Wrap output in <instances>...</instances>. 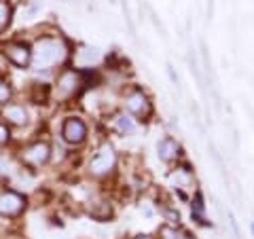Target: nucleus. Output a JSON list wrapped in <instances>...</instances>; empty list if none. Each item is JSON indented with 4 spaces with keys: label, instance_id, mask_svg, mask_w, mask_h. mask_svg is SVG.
Masks as SVG:
<instances>
[{
    "label": "nucleus",
    "instance_id": "obj_1",
    "mask_svg": "<svg viewBox=\"0 0 254 239\" xmlns=\"http://www.w3.org/2000/svg\"><path fill=\"white\" fill-rule=\"evenodd\" d=\"M66 55H68V47L62 38H43L32 49V66L36 70L55 68L66 60Z\"/></svg>",
    "mask_w": 254,
    "mask_h": 239
},
{
    "label": "nucleus",
    "instance_id": "obj_2",
    "mask_svg": "<svg viewBox=\"0 0 254 239\" xmlns=\"http://www.w3.org/2000/svg\"><path fill=\"white\" fill-rule=\"evenodd\" d=\"M117 165V153L110 144H102L89 161V174L93 178H104Z\"/></svg>",
    "mask_w": 254,
    "mask_h": 239
},
{
    "label": "nucleus",
    "instance_id": "obj_3",
    "mask_svg": "<svg viewBox=\"0 0 254 239\" xmlns=\"http://www.w3.org/2000/svg\"><path fill=\"white\" fill-rule=\"evenodd\" d=\"M26 197L17 190H2L0 193V216L4 218H17L26 210Z\"/></svg>",
    "mask_w": 254,
    "mask_h": 239
},
{
    "label": "nucleus",
    "instance_id": "obj_4",
    "mask_svg": "<svg viewBox=\"0 0 254 239\" xmlns=\"http://www.w3.org/2000/svg\"><path fill=\"white\" fill-rule=\"evenodd\" d=\"M62 138L70 146H78L87 140V125L81 117H68L62 125Z\"/></svg>",
    "mask_w": 254,
    "mask_h": 239
},
{
    "label": "nucleus",
    "instance_id": "obj_5",
    "mask_svg": "<svg viewBox=\"0 0 254 239\" xmlns=\"http://www.w3.org/2000/svg\"><path fill=\"white\" fill-rule=\"evenodd\" d=\"M78 87H81V74L74 70H64L55 83V93L60 100H70L78 93Z\"/></svg>",
    "mask_w": 254,
    "mask_h": 239
},
{
    "label": "nucleus",
    "instance_id": "obj_6",
    "mask_svg": "<svg viewBox=\"0 0 254 239\" xmlns=\"http://www.w3.org/2000/svg\"><path fill=\"white\" fill-rule=\"evenodd\" d=\"M2 55L6 61H11L17 68H28L32 63V49L26 43H6Z\"/></svg>",
    "mask_w": 254,
    "mask_h": 239
},
{
    "label": "nucleus",
    "instance_id": "obj_7",
    "mask_svg": "<svg viewBox=\"0 0 254 239\" xmlns=\"http://www.w3.org/2000/svg\"><path fill=\"white\" fill-rule=\"evenodd\" d=\"M21 159L28 165H45L51 159V146L47 142H34L21 153Z\"/></svg>",
    "mask_w": 254,
    "mask_h": 239
},
{
    "label": "nucleus",
    "instance_id": "obj_8",
    "mask_svg": "<svg viewBox=\"0 0 254 239\" xmlns=\"http://www.w3.org/2000/svg\"><path fill=\"white\" fill-rule=\"evenodd\" d=\"M125 106H127V110H129L133 117H138V119H146L150 115V100L140 89L131 91L129 95H127V98H125Z\"/></svg>",
    "mask_w": 254,
    "mask_h": 239
},
{
    "label": "nucleus",
    "instance_id": "obj_9",
    "mask_svg": "<svg viewBox=\"0 0 254 239\" xmlns=\"http://www.w3.org/2000/svg\"><path fill=\"white\" fill-rule=\"evenodd\" d=\"M2 119L9 125H15V127H23L28 123V119H30V115H28V110H26V106H21V104H6L4 108H2Z\"/></svg>",
    "mask_w": 254,
    "mask_h": 239
},
{
    "label": "nucleus",
    "instance_id": "obj_10",
    "mask_svg": "<svg viewBox=\"0 0 254 239\" xmlns=\"http://www.w3.org/2000/svg\"><path fill=\"white\" fill-rule=\"evenodd\" d=\"M157 153H159V157H161V161H174V159L178 157V153H180L178 142L174 140V138H163V140H159Z\"/></svg>",
    "mask_w": 254,
    "mask_h": 239
},
{
    "label": "nucleus",
    "instance_id": "obj_11",
    "mask_svg": "<svg viewBox=\"0 0 254 239\" xmlns=\"http://www.w3.org/2000/svg\"><path fill=\"white\" fill-rule=\"evenodd\" d=\"M172 182H174V186H178V188H190L195 180H193V174H190L187 167H180V170L172 174Z\"/></svg>",
    "mask_w": 254,
    "mask_h": 239
},
{
    "label": "nucleus",
    "instance_id": "obj_12",
    "mask_svg": "<svg viewBox=\"0 0 254 239\" xmlns=\"http://www.w3.org/2000/svg\"><path fill=\"white\" fill-rule=\"evenodd\" d=\"M89 214L95 220H108L110 216H113V205H110L108 201H95V203H91Z\"/></svg>",
    "mask_w": 254,
    "mask_h": 239
},
{
    "label": "nucleus",
    "instance_id": "obj_13",
    "mask_svg": "<svg viewBox=\"0 0 254 239\" xmlns=\"http://www.w3.org/2000/svg\"><path fill=\"white\" fill-rule=\"evenodd\" d=\"M11 19H13V9L6 0H0V32L6 30L11 26Z\"/></svg>",
    "mask_w": 254,
    "mask_h": 239
},
{
    "label": "nucleus",
    "instance_id": "obj_14",
    "mask_svg": "<svg viewBox=\"0 0 254 239\" xmlns=\"http://www.w3.org/2000/svg\"><path fill=\"white\" fill-rule=\"evenodd\" d=\"M115 125H117V129L121 133H133V131H136V123H133L127 115H119Z\"/></svg>",
    "mask_w": 254,
    "mask_h": 239
},
{
    "label": "nucleus",
    "instance_id": "obj_15",
    "mask_svg": "<svg viewBox=\"0 0 254 239\" xmlns=\"http://www.w3.org/2000/svg\"><path fill=\"white\" fill-rule=\"evenodd\" d=\"M13 98V89L11 85L4 81V78H0V106H6L9 104V100Z\"/></svg>",
    "mask_w": 254,
    "mask_h": 239
},
{
    "label": "nucleus",
    "instance_id": "obj_16",
    "mask_svg": "<svg viewBox=\"0 0 254 239\" xmlns=\"http://www.w3.org/2000/svg\"><path fill=\"white\" fill-rule=\"evenodd\" d=\"M98 60H100V51L95 49V47H85L83 53H81V61L93 63V61H98Z\"/></svg>",
    "mask_w": 254,
    "mask_h": 239
},
{
    "label": "nucleus",
    "instance_id": "obj_17",
    "mask_svg": "<svg viewBox=\"0 0 254 239\" xmlns=\"http://www.w3.org/2000/svg\"><path fill=\"white\" fill-rule=\"evenodd\" d=\"M161 239H182V235L178 233V229H174V227H163V229H161Z\"/></svg>",
    "mask_w": 254,
    "mask_h": 239
},
{
    "label": "nucleus",
    "instance_id": "obj_18",
    "mask_svg": "<svg viewBox=\"0 0 254 239\" xmlns=\"http://www.w3.org/2000/svg\"><path fill=\"white\" fill-rule=\"evenodd\" d=\"M11 140V129L6 123H0V146H4Z\"/></svg>",
    "mask_w": 254,
    "mask_h": 239
},
{
    "label": "nucleus",
    "instance_id": "obj_19",
    "mask_svg": "<svg viewBox=\"0 0 254 239\" xmlns=\"http://www.w3.org/2000/svg\"><path fill=\"white\" fill-rule=\"evenodd\" d=\"M51 239H64V237H51Z\"/></svg>",
    "mask_w": 254,
    "mask_h": 239
},
{
    "label": "nucleus",
    "instance_id": "obj_20",
    "mask_svg": "<svg viewBox=\"0 0 254 239\" xmlns=\"http://www.w3.org/2000/svg\"><path fill=\"white\" fill-rule=\"evenodd\" d=\"M136 239H148V237H136Z\"/></svg>",
    "mask_w": 254,
    "mask_h": 239
},
{
    "label": "nucleus",
    "instance_id": "obj_21",
    "mask_svg": "<svg viewBox=\"0 0 254 239\" xmlns=\"http://www.w3.org/2000/svg\"><path fill=\"white\" fill-rule=\"evenodd\" d=\"M187 239H190V237H187Z\"/></svg>",
    "mask_w": 254,
    "mask_h": 239
}]
</instances>
